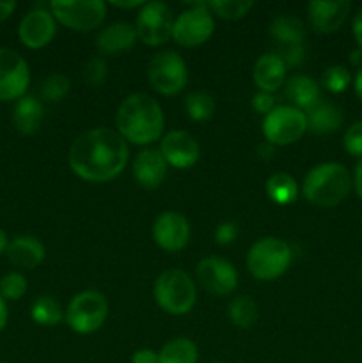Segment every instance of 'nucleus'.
<instances>
[{"label":"nucleus","instance_id":"4","mask_svg":"<svg viewBox=\"0 0 362 363\" xmlns=\"http://www.w3.org/2000/svg\"><path fill=\"white\" fill-rule=\"evenodd\" d=\"M293 262V250L280 238L266 236L256 241L247 252V269L254 279L270 282L287 272Z\"/></svg>","mask_w":362,"mask_h":363},{"label":"nucleus","instance_id":"39","mask_svg":"<svg viewBox=\"0 0 362 363\" xmlns=\"http://www.w3.org/2000/svg\"><path fill=\"white\" fill-rule=\"evenodd\" d=\"M252 106H254L256 112L268 116V113L275 108V98H273L272 94H268V92L259 91L258 94H254V98H252Z\"/></svg>","mask_w":362,"mask_h":363},{"label":"nucleus","instance_id":"49","mask_svg":"<svg viewBox=\"0 0 362 363\" xmlns=\"http://www.w3.org/2000/svg\"><path fill=\"white\" fill-rule=\"evenodd\" d=\"M350 60H351V64H355V66H358V64H361V67H362V52L361 50H357V52L351 53Z\"/></svg>","mask_w":362,"mask_h":363},{"label":"nucleus","instance_id":"47","mask_svg":"<svg viewBox=\"0 0 362 363\" xmlns=\"http://www.w3.org/2000/svg\"><path fill=\"white\" fill-rule=\"evenodd\" d=\"M273 147H275V145H272V144H268V142H265V144L259 145V156H261V158L268 160L270 155H273Z\"/></svg>","mask_w":362,"mask_h":363},{"label":"nucleus","instance_id":"32","mask_svg":"<svg viewBox=\"0 0 362 363\" xmlns=\"http://www.w3.org/2000/svg\"><path fill=\"white\" fill-rule=\"evenodd\" d=\"M351 84V74L348 71V67L341 66V64H334V66L327 67L323 71L322 77V85L332 94H341V92L346 91Z\"/></svg>","mask_w":362,"mask_h":363},{"label":"nucleus","instance_id":"48","mask_svg":"<svg viewBox=\"0 0 362 363\" xmlns=\"http://www.w3.org/2000/svg\"><path fill=\"white\" fill-rule=\"evenodd\" d=\"M7 247H9V240H7V234L0 229V255L4 252H7Z\"/></svg>","mask_w":362,"mask_h":363},{"label":"nucleus","instance_id":"2","mask_svg":"<svg viewBox=\"0 0 362 363\" xmlns=\"http://www.w3.org/2000/svg\"><path fill=\"white\" fill-rule=\"evenodd\" d=\"M117 130L126 142L135 145H149L162 140L163 110L153 96L144 92H133L117 108Z\"/></svg>","mask_w":362,"mask_h":363},{"label":"nucleus","instance_id":"44","mask_svg":"<svg viewBox=\"0 0 362 363\" xmlns=\"http://www.w3.org/2000/svg\"><path fill=\"white\" fill-rule=\"evenodd\" d=\"M7 319H9V312H7L6 300H4V298L0 296V332H2V330L6 328Z\"/></svg>","mask_w":362,"mask_h":363},{"label":"nucleus","instance_id":"42","mask_svg":"<svg viewBox=\"0 0 362 363\" xmlns=\"http://www.w3.org/2000/svg\"><path fill=\"white\" fill-rule=\"evenodd\" d=\"M353 188H355V191H357L358 197L362 199V160H358V163H357V165H355Z\"/></svg>","mask_w":362,"mask_h":363},{"label":"nucleus","instance_id":"37","mask_svg":"<svg viewBox=\"0 0 362 363\" xmlns=\"http://www.w3.org/2000/svg\"><path fill=\"white\" fill-rule=\"evenodd\" d=\"M240 234V229L234 222H220L215 229V241L220 245V247H227V245L233 243L234 240Z\"/></svg>","mask_w":362,"mask_h":363},{"label":"nucleus","instance_id":"15","mask_svg":"<svg viewBox=\"0 0 362 363\" xmlns=\"http://www.w3.org/2000/svg\"><path fill=\"white\" fill-rule=\"evenodd\" d=\"M153 240L162 250L180 252L190 240V223L181 213L165 211L153 223Z\"/></svg>","mask_w":362,"mask_h":363},{"label":"nucleus","instance_id":"9","mask_svg":"<svg viewBox=\"0 0 362 363\" xmlns=\"http://www.w3.org/2000/svg\"><path fill=\"white\" fill-rule=\"evenodd\" d=\"M263 135L272 145H291L300 140L307 131L305 112L291 105L275 106L263 119Z\"/></svg>","mask_w":362,"mask_h":363},{"label":"nucleus","instance_id":"36","mask_svg":"<svg viewBox=\"0 0 362 363\" xmlns=\"http://www.w3.org/2000/svg\"><path fill=\"white\" fill-rule=\"evenodd\" d=\"M343 144L348 155L357 156V158L362 160V121H357V123L348 128L346 133H344Z\"/></svg>","mask_w":362,"mask_h":363},{"label":"nucleus","instance_id":"45","mask_svg":"<svg viewBox=\"0 0 362 363\" xmlns=\"http://www.w3.org/2000/svg\"><path fill=\"white\" fill-rule=\"evenodd\" d=\"M353 91L357 94V98L362 101V67H358L357 74L353 78Z\"/></svg>","mask_w":362,"mask_h":363},{"label":"nucleus","instance_id":"13","mask_svg":"<svg viewBox=\"0 0 362 363\" xmlns=\"http://www.w3.org/2000/svg\"><path fill=\"white\" fill-rule=\"evenodd\" d=\"M197 282L213 296H227L238 286L236 268L222 257H204L195 269Z\"/></svg>","mask_w":362,"mask_h":363},{"label":"nucleus","instance_id":"31","mask_svg":"<svg viewBox=\"0 0 362 363\" xmlns=\"http://www.w3.org/2000/svg\"><path fill=\"white\" fill-rule=\"evenodd\" d=\"M206 6L219 18L234 21L243 18L254 7V2L251 0H209L206 2Z\"/></svg>","mask_w":362,"mask_h":363},{"label":"nucleus","instance_id":"7","mask_svg":"<svg viewBox=\"0 0 362 363\" xmlns=\"http://www.w3.org/2000/svg\"><path fill=\"white\" fill-rule=\"evenodd\" d=\"M53 18L75 32H91L103 23L106 4L103 0H53Z\"/></svg>","mask_w":362,"mask_h":363},{"label":"nucleus","instance_id":"28","mask_svg":"<svg viewBox=\"0 0 362 363\" xmlns=\"http://www.w3.org/2000/svg\"><path fill=\"white\" fill-rule=\"evenodd\" d=\"M31 315L34 323L41 326H57L64 318V312L60 308L59 301L53 296H39L31 307Z\"/></svg>","mask_w":362,"mask_h":363},{"label":"nucleus","instance_id":"11","mask_svg":"<svg viewBox=\"0 0 362 363\" xmlns=\"http://www.w3.org/2000/svg\"><path fill=\"white\" fill-rule=\"evenodd\" d=\"M174 18L163 2H144L138 11L135 30L138 39L148 46H162L172 38Z\"/></svg>","mask_w":362,"mask_h":363},{"label":"nucleus","instance_id":"33","mask_svg":"<svg viewBox=\"0 0 362 363\" xmlns=\"http://www.w3.org/2000/svg\"><path fill=\"white\" fill-rule=\"evenodd\" d=\"M71 82L66 74L62 73H52L50 77L45 78L41 85V96L43 99L50 103H59L64 96L70 92Z\"/></svg>","mask_w":362,"mask_h":363},{"label":"nucleus","instance_id":"5","mask_svg":"<svg viewBox=\"0 0 362 363\" xmlns=\"http://www.w3.org/2000/svg\"><path fill=\"white\" fill-rule=\"evenodd\" d=\"M153 294L158 307L170 315L188 314L197 300L194 280L181 269H167L160 273L153 286Z\"/></svg>","mask_w":362,"mask_h":363},{"label":"nucleus","instance_id":"12","mask_svg":"<svg viewBox=\"0 0 362 363\" xmlns=\"http://www.w3.org/2000/svg\"><path fill=\"white\" fill-rule=\"evenodd\" d=\"M31 84V71L23 57L14 50L0 48V101L23 98Z\"/></svg>","mask_w":362,"mask_h":363},{"label":"nucleus","instance_id":"1","mask_svg":"<svg viewBox=\"0 0 362 363\" xmlns=\"http://www.w3.org/2000/svg\"><path fill=\"white\" fill-rule=\"evenodd\" d=\"M75 176L87 183H106L119 176L128 163L126 140L110 128H94L75 138L67 152Z\"/></svg>","mask_w":362,"mask_h":363},{"label":"nucleus","instance_id":"17","mask_svg":"<svg viewBox=\"0 0 362 363\" xmlns=\"http://www.w3.org/2000/svg\"><path fill=\"white\" fill-rule=\"evenodd\" d=\"M350 9V0H312L307 6L309 23L318 34H332L343 27Z\"/></svg>","mask_w":362,"mask_h":363},{"label":"nucleus","instance_id":"40","mask_svg":"<svg viewBox=\"0 0 362 363\" xmlns=\"http://www.w3.org/2000/svg\"><path fill=\"white\" fill-rule=\"evenodd\" d=\"M131 363H158V353L153 350H137L131 357Z\"/></svg>","mask_w":362,"mask_h":363},{"label":"nucleus","instance_id":"41","mask_svg":"<svg viewBox=\"0 0 362 363\" xmlns=\"http://www.w3.org/2000/svg\"><path fill=\"white\" fill-rule=\"evenodd\" d=\"M351 30H353V38H355V41H357L358 50L362 52V9H358V13L355 14Z\"/></svg>","mask_w":362,"mask_h":363},{"label":"nucleus","instance_id":"29","mask_svg":"<svg viewBox=\"0 0 362 363\" xmlns=\"http://www.w3.org/2000/svg\"><path fill=\"white\" fill-rule=\"evenodd\" d=\"M229 319L238 328H251L258 319V307L251 296H238L229 303Z\"/></svg>","mask_w":362,"mask_h":363},{"label":"nucleus","instance_id":"26","mask_svg":"<svg viewBox=\"0 0 362 363\" xmlns=\"http://www.w3.org/2000/svg\"><path fill=\"white\" fill-rule=\"evenodd\" d=\"M266 195L272 202L279 206H290L297 201L298 184L293 176L286 172H277L266 181Z\"/></svg>","mask_w":362,"mask_h":363},{"label":"nucleus","instance_id":"38","mask_svg":"<svg viewBox=\"0 0 362 363\" xmlns=\"http://www.w3.org/2000/svg\"><path fill=\"white\" fill-rule=\"evenodd\" d=\"M304 45H293V46H283L279 57L284 60L287 67L290 66H300L304 62Z\"/></svg>","mask_w":362,"mask_h":363},{"label":"nucleus","instance_id":"8","mask_svg":"<svg viewBox=\"0 0 362 363\" xmlns=\"http://www.w3.org/2000/svg\"><path fill=\"white\" fill-rule=\"evenodd\" d=\"M148 80L151 87L162 96H176L185 89L188 69L180 53L172 50L160 52L149 60Z\"/></svg>","mask_w":362,"mask_h":363},{"label":"nucleus","instance_id":"27","mask_svg":"<svg viewBox=\"0 0 362 363\" xmlns=\"http://www.w3.org/2000/svg\"><path fill=\"white\" fill-rule=\"evenodd\" d=\"M197 346L187 337H176L158 351V363H197Z\"/></svg>","mask_w":362,"mask_h":363},{"label":"nucleus","instance_id":"25","mask_svg":"<svg viewBox=\"0 0 362 363\" xmlns=\"http://www.w3.org/2000/svg\"><path fill=\"white\" fill-rule=\"evenodd\" d=\"M270 35L283 46L302 45L305 39V27L298 18L280 14L270 23Z\"/></svg>","mask_w":362,"mask_h":363},{"label":"nucleus","instance_id":"18","mask_svg":"<svg viewBox=\"0 0 362 363\" xmlns=\"http://www.w3.org/2000/svg\"><path fill=\"white\" fill-rule=\"evenodd\" d=\"M167 162L160 149H144L133 160V179L146 190H156L167 177Z\"/></svg>","mask_w":362,"mask_h":363},{"label":"nucleus","instance_id":"10","mask_svg":"<svg viewBox=\"0 0 362 363\" xmlns=\"http://www.w3.org/2000/svg\"><path fill=\"white\" fill-rule=\"evenodd\" d=\"M213 30H215V21L212 11L208 9L206 2H197L192 4L174 20L172 39L185 48H195L204 45L212 38Z\"/></svg>","mask_w":362,"mask_h":363},{"label":"nucleus","instance_id":"46","mask_svg":"<svg viewBox=\"0 0 362 363\" xmlns=\"http://www.w3.org/2000/svg\"><path fill=\"white\" fill-rule=\"evenodd\" d=\"M112 6L119 7V9H135V7L144 6V2L142 0H133V2H112Z\"/></svg>","mask_w":362,"mask_h":363},{"label":"nucleus","instance_id":"19","mask_svg":"<svg viewBox=\"0 0 362 363\" xmlns=\"http://www.w3.org/2000/svg\"><path fill=\"white\" fill-rule=\"evenodd\" d=\"M138 35L133 25L126 21H116L112 25H106L105 28L96 35V48L99 55L103 57H116L121 53H126L137 43Z\"/></svg>","mask_w":362,"mask_h":363},{"label":"nucleus","instance_id":"6","mask_svg":"<svg viewBox=\"0 0 362 363\" xmlns=\"http://www.w3.org/2000/svg\"><path fill=\"white\" fill-rule=\"evenodd\" d=\"M109 318V301L99 291L87 289L73 296L64 312L67 326L78 335H91L98 332Z\"/></svg>","mask_w":362,"mask_h":363},{"label":"nucleus","instance_id":"50","mask_svg":"<svg viewBox=\"0 0 362 363\" xmlns=\"http://www.w3.org/2000/svg\"><path fill=\"white\" fill-rule=\"evenodd\" d=\"M215 363H216V362H215Z\"/></svg>","mask_w":362,"mask_h":363},{"label":"nucleus","instance_id":"20","mask_svg":"<svg viewBox=\"0 0 362 363\" xmlns=\"http://www.w3.org/2000/svg\"><path fill=\"white\" fill-rule=\"evenodd\" d=\"M286 71L287 66L280 59L279 53H265L256 60L252 78H254V84L258 85L259 91L273 94L284 85Z\"/></svg>","mask_w":362,"mask_h":363},{"label":"nucleus","instance_id":"16","mask_svg":"<svg viewBox=\"0 0 362 363\" xmlns=\"http://www.w3.org/2000/svg\"><path fill=\"white\" fill-rule=\"evenodd\" d=\"M55 18L46 9H32L25 14L18 27V38L21 45L31 50L45 48L55 38Z\"/></svg>","mask_w":362,"mask_h":363},{"label":"nucleus","instance_id":"21","mask_svg":"<svg viewBox=\"0 0 362 363\" xmlns=\"http://www.w3.org/2000/svg\"><path fill=\"white\" fill-rule=\"evenodd\" d=\"M7 259L20 269H34L45 261V245L35 236H16L9 241Z\"/></svg>","mask_w":362,"mask_h":363},{"label":"nucleus","instance_id":"34","mask_svg":"<svg viewBox=\"0 0 362 363\" xmlns=\"http://www.w3.org/2000/svg\"><path fill=\"white\" fill-rule=\"evenodd\" d=\"M27 293V279L21 273H7L0 280V296L6 301H18Z\"/></svg>","mask_w":362,"mask_h":363},{"label":"nucleus","instance_id":"35","mask_svg":"<svg viewBox=\"0 0 362 363\" xmlns=\"http://www.w3.org/2000/svg\"><path fill=\"white\" fill-rule=\"evenodd\" d=\"M82 77H84L85 84L91 85V87H98V85L105 84V80L109 78L106 60L103 57H91L85 62L84 69H82Z\"/></svg>","mask_w":362,"mask_h":363},{"label":"nucleus","instance_id":"43","mask_svg":"<svg viewBox=\"0 0 362 363\" xmlns=\"http://www.w3.org/2000/svg\"><path fill=\"white\" fill-rule=\"evenodd\" d=\"M14 9H16V2H13V0L4 2V0H0V21L7 20L14 13Z\"/></svg>","mask_w":362,"mask_h":363},{"label":"nucleus","instance_id":"22","mask_svg":"<svg viewBox=\"0 0 362 363\" xmlns=\"http://www.w3.org/2000/svg\"><path fill=\"white\" fill-rule=\"evenodd\" d=\"M43 117H45V108L35 96L25 94L14 105L13 124L18 133L25 135V137L38 133L43 124Z\"/></svg>","mask_w":362,"mask_h":363},{"label":"nucleus","instance_id":"23","mask_svg":"<svg viewBox=\"0 0 362 363\" xmlns=\"http://www.w3.org/2000/svg\"><path fill=\"white\" fill-rule=\"evenodd\" d=\"M305 117H307V130L316 135L336 133L343 124V112L339 106L330 101H323V99H319L311 110H307Z\"/></svg>","mask_w":362,"mask_h":363},{"label":"nucleus","instance_id":"24","mask_svg":"<svg viewBox=\"0 0 362 363\" xmlns=\"http://www.w3.org/2000/svg\"><path fill=\"white\" fill-rule=\"evenodd\" d=\"M286 98L291 101V106L307 112L322 99L318 82L307 74H295L286 84Z\"/></svg>","mask_w":362,"mask_h":363},{"label":"nucleus","instance_id":"3","mask_svg":"<svg viewBox=\"0 0 362 363\" xmlns=\"http://www.w3.org/2000/svg\"><path fill=\"white\" fill-rule=\"evenodd\" d=\"M353 177L350 170L337 162H325L312 167L302 183V195L319 208H334L350 195Z\"/></svg>","mask_w":362,"mask_h":363},{"label":"nucleus","instance_id":"30","mask_svg":"<svg viewBox=\"0 0 362 363\" xmlns=\"http://www.w3.org/2000/svg\"><path fill=\"white\" fill-rule=\"evenodd\" d=\"M185 110L194 123H206L213 117L215 112V101L209 94L202 91L190 92L185 98Z\"/></svg>","mask_w":362,"mask_h":363},{"label":"nucleus","instance_id":"14","mask_svg":"<svg viewBox=\"0 0 362 363\" xmlns=\"http://www.w3.org/2000/svg\"><path fill=\"white\" fill-rule=\"evenodd\" d=\"M160 152L167 165L177 170H187L199 162L201 149L190 133L181 130L169 131L160 140Z\"/></svg>","mask_w":362,"mask_h":363}]
</instances>
